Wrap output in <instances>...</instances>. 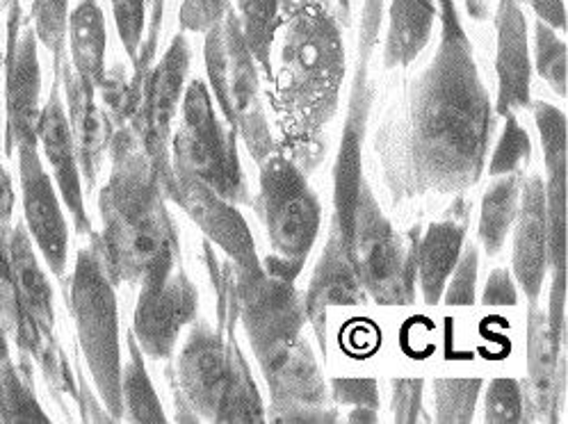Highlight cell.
Returning a JSON list of instances; mask_svg holds the SVG:
<instances>
[{"label": "cell", "instance_id": "cell-1", "mask_svg": "<svg viewBox=\"0 0 568 424\" xmlns=\"http://www.w3.org/2000/svg\"><path fill=\"white\" fill-rule=\"evenodd\" d=\"M443 37L409 101L407 158L418 190L450 194L473 188L494 131L491 99L453 0L440 3Z\"/></svg>", "mask_w": 568, "mask_h": 424}, {"label": "cell", "instance_id": "cell-2", "mask_svg": "<svg viewBox=\"0 0 568 424\" xmlns=\"http://www.w3.org/2000/svg\"><path fill=\"white\" fill-rule=\"evenodd\" d=\"M99 208L103 233L94 242L114 283H160L174 272L176 231L162 203L160 179L133 129L112 138V174Z\"/></svg>", "mask_w": 568, "mask_h": 424}, {"label": "cell", "instance_id": "cell-3", "mask_svg": "<svg viewBox=\"0 0 568 424\" xmlns=\"http://www.w3.org/2000/svg\"><path fill=\"white\" fill-rule=\"evenodd\" d=\"M343 75L345 47L334 12L317 0H304L283 34L281 94L322 125L334 112Z\"/></svg>", "mask_w": 568, "mask_h": 424}, {"label": "cell", "instance_id": "cell-4", "mask_svg": "<svg viewBox=\"0 0 568 424\" xmlns=\"http://www.w3.org/2000/svg\"><path fill=\"white\" fill-rule=\"evenodd\" d=\"M71 313L78 341L94 376L99 395L112 422L124 415L121 404V347L114 281L110 279L97 242L78 253L71 276Z\"/></svg>", "mask_w": 568, "mask_h": 424}, {"label": "cell", "instance_id": "cell-5", "mask_svg": "<svg viewBox=\"0 0 568 424\" xmlns=\"http://www.w3.org/2000/svg\"><path fill=\"white\" fill-rule=\"evenodd\" d=\"M206 67L224 117L245 138L252 155L263 162L272 153V140L263 117L256 60L231 8L209 30Z\"/></svg>", "mask_w": 568, "mask_h": 424}, {"label": "cell", "instance_id": "cell-6", "mask_svg": "<svg viewBox=\"0 0 568 424\" xmlns=\"http://www.w3.org/2000/svg\"><path fill=\"white\" fill-rule=\"evenodd\" d=\"M349 263L356 279L382 306L414 304L416 246H409L363 185L349 240Z\"/></svg>", "mask_w": 568, "mask_h": 424}, {"label": "cell", "instance_id": "cell-7", "mask_svg": "<svg viewBox=\"0 0 568 424\" xmlns=\"http://www.w3.org/2000/svg\"><path fill=\"white\" fill-rule=\"evenodd\" d=\"M382 3L384 0H365L363 19H361V58L356 78L352 84L349 110L345 119V129L338 149L336 162V188H334V226L332 240L327 242L329 249H338L349 256V240L354 226V212L363 190L361 183V153L365 129H368V117L373 108V88L368 82V62L371 53L377 41L379 21H382Z\"/></svg>", "mask_w": 568, "mask_h": 424}, {"label": "cell", "instance_id": "cell-8", "mask_svg": "<svg viewBox=\"0 0 568 424\" xmlns=\"http://www.w3.org/2000/svg\"><path fill=\"white\" fill-rule=\"evenodd\" d=\"M174 169L209 185L226 201L245 194L233 138L224 131L206 84L194 80L183 97V121L174 138Z\"/></svg>", "mask_w": 568, "mask_h": 424}, {"label": "cell", "instance_id": "cell-9", "mask_svg": "<svg viewBox=\"0 0 568 424\" xmlns=\"http://www.w3.org/2000/svg\"><path fill=\"white\" fill-rule=\"evenodd\" d=\"M261 212L274 256L300 274L317 240L322 208L288 158L270 153L263 160Z\"/></svg>", "mask_w": 568, "mask_h": 424}, {"label": "cell", "instance_id": "cell-10", "mask_svg": "<svg viewBox=\"0 0 568 424\" xmlns=\"http://www.w3.org/2000/svg\"><path fill=\"white\" fill-rule=\"evenodd\" d=\"M237 352L233 333L226 341L222 331H215L209 324H196L192 329L176 367L179 408L190 411L192 422H217L231 386Z\"/></svg>", "mask_w": 568, "mask_h": 424}, {"label": "cell", "instance_id": "cell-11", "mask_svg": "<svg viewBox=\"0 0 568 424\" xmlns=\"http://www.w3.org/2000/svg\"><path fill=\"white\" fill-rule=\"evenodd\" d=\"M6 153L17 147L37 142L39 125V92H42V71L37 60V34L23 26L21 3L8 8V41H6Z\"/></svg>", "mask_w": 568, "mask_h": 424}, {"label": "cell", "instance_id": "cell-12", "mask_svg": "<svg viewBox=\"0 0 568 424\" xmlns=\"http://www.w3.org/2000/svg\"><path fill=\"white\" fill-rule=\"evenodd\" d=\"M162 190L176 203H181L187 210V215L201 226V231L229 253L237 272L261 270L247 222L242 220L231 201L220 196L209 185L179 172V169H170V176L162 183Z\"/></svg>", "mask_w": 568, "mask_h": 424}, {"label": "cell", "instance_id": "cell-13", "mask_svg": "<svg viewBox=\"0 0 568 424\" xmlns=\"http://www.w3.org/2000/svg\"><path fill=\"white\" fill-rule=\"evenodd\" d=\"M196 313V290L183 270L160 283L140 285L133 335L149 359H168L179 333Z\"/></svg>", "mask_w": 568, "mask_h": 424}, {"label": "cell", "instance_id": "cell-14", "mask_svg": "<svg viewBox=\"0 0 568 424\" xmlns=\"http://www.w3.org/2000/svg\"><path fill=\"white\" fill-rule=\"evenodd\" d=\"M19 174L23 192L26 229L55 276H64L67 270V244L69 231L62 215V208L44 164L39 160L37 142L17 147Z\"/></svg>", "mask_w": 568, "mask_h": 424}, {"label": "cell", "instance_id": "cell-15", "mask_svg": "<svg viewBox=\"0 0 568 424\" xmlns=\"http://www.w3.org/2000/svg\"><path fill=\"white\" fill-rule=\"evenodd\" d=\"M37 138L42 140L44 153L55 172L60 194L75 222V231L92 233V222L88 218L85 199H83V183H80L75 144H73L64 103L60 99V80L58 78L53 82V90H51L47 105L42 108V112H39Z\"/></svg>", "mask_w": 568, "mask_h": 424}, {"label": "cell", "instance_id": "cell-16", "mask_svg": "<svg viewBox=\"0 0 568 424\" xmlns=\"http://www.w3.org/2000/svg\"><path fill=\"white\" fill-rule=\"evenodd\" d=\"M518 199L520 210L516 212L518 224L514 235V274L527 296V302L537 304L548 270V226H546V194L544 181L530 176L523 185Z\"/></svg>", "mask_w": 568, "mask_h": 424}, {"label": "cell", "instance_id": "cell-17", "mask_svg": "<svg viewBox=\"0 0 568 424\" xmlns=\"http://www.w3.org/2000/svg\"><path fill=\"white\" fill-rule=\"evenodd\" d=\"M498 114L530 108V49L518 0H500L498 8Z\"/></svg>", "mask_w": 568, "mask_h": 424}, {"label": "cell", "instance_id": "cell-18", "mask_svg": "<svg viewBox=\"0 0 568 424\" xmlns=\"http://www.w3.org/2000/svg\"><path fill=\"white\" fill-rule=\"evenodd\" d=\"M60 84H64L67 105H69V125L75 144L78 162L83 164V176L90 188L97 183L101 153L110 140V129L103 112L94 103V88L90 82L80 78L67 60L55 71Z\"/></svg>", "mask_w": 568, "mask_h": 424}, {"label": "cell", "instance_id": "cell-19", "mask_svg": "<svg viewBox=\"0 0 568 424\" xmlns=\"http://www.w3.org/2000/svg\"><path fill=\"white\" fill-rule=\"evenodd\" d=\"M450 218L429 224L423 240L416 244V276L423 290V300L436 306L443 296L464 249V238L468 229V205L455 203Z\"/></svg>", "mask_w": 568, "mask_h": 424}, {"label": "cell", "instance_id": "cell-20", "mask_svg": "<svg viewBox=\"0 0 568 424\" xmlns=\"http://www.w3.org/2000/svg\"><path fill=\"white\" fill-rule=\"evenodd\" d=\"M559 343L552 337L546 313L530 304V320H527V386L523 400H527L530 413L525 420H557L559 397Z\"/></svg>", "mask_w": 568, "mask_h": 424}, {"label": "cell", "instance_id": "cell-21", "mask_svg": "<svg viewBox=\"0 0 568 424\" xmlns=\"http://www.w3.org/2000/svg\"><path fill=\"white\" fill-rule=\"evenodd\" d=\"M363 300H365V292L356 279V272L349 263L347 253L324 246V253L317 263L315 276L311 281V290L304 302L306 320H311L315 333L320 335L322 352H324V331H327L329 309L363 304Z\"/></svg>", "mask_w": 568, "mask_h": 424}, {"label": "cell", "instance_id": "cell-22", "mask_svg": "<svg viewBox=\"0 0 568 424\" xmlns=\"http://www.w3.org/2000/svg\"><path fill=\"white\" fill-rule=\"evenodd\" d=\"M436 17L434 0H393L384 47L386 67H407L427 47Z\"/></svg>", "mask_w": 568, "mask_h": 424}, {"label": "cell", "instance_id": "cell-23", "mask_svg": "<svg viewBox=\"0 0 568 424\" xmlns=\"http://www.w3.org/2000/svg\"><path fill=\"white\" fill-rule=\"evenodd\" d=\"M69 44L75 73L101 88L105 80V19L97 0H80L69 14Z\"/></svg>", "mask_w": 568, "mask_h": 424}, {"label": "cell", "instance_id": "cell-24", "mask_svg": "<svg viewBox=\"0 0 568 424\" xmlns=\"http://www.w3.org/2000/svg\"><path fill=\"white\" fill-rule=\"evenodd\" d=\"M523 176L520 172L507 174L486 190L481 199V218H479V238L489 256H496L505 246V240L516 222L518 199H520Z\"/></svg>", "mask_w": 568, "mask_h": 424}, {"label": "cell", "instance_id": "cell-25", "mask_svg": "<svg viewBox=\"0 0 568 424\" xmlns=\"http://www.w3.org/2000/svg\"><path fill=\"white\" fill-rule=\"evenodd\" d=\"M0 420L19 422H49L47 413L39 406L28 372L21 374L10 356L8 331L0 324Z\"/></svg>", "mask_w": 568, "mask_h": 424}, {"label": "cell", "instance_id": "cell-26", "mask_svg": "<svg viewBox=\"0 0 568 424\" xmlns=\"http://www.w3.org/2000/svg\"><path fill=\"white\" fill-rule=\"evenodd\" d=\"M129 352H131V361L124 370H121V404H124V413L129 415L131 422L162 424L168 417L162 413L160 400L146 374L144 354L133 333H129Z\"/></svg>", "mask_w": 568, "mask_h": 424}, {"label": "cell", "instance_id": "cell-27", "mask_svg": "<svg viewBox=\"0 0 568 424\" xmlns=\"http://www.w3.org/2000/svg\"><path fill=\"white\" fill-rule=\"evenodd\" d=\"M240 28L256 64L270 71V53L278 30V0H237Z\"/></svg>", "mask_w": 568, "mask_h": 424}, {"label": "cell", "instance_id": "cell-28", "mask_svg": "<svg viewBox=\"0 0 568 424\" xmlns=\"http://www.w3.org/2000/svg\"><path fill=\"white\" fill-rule=\"evenodd\" d=\"M481 378H436L434 381V404L436 420L464 424L473 420L475 404L479 400Z\"/></svg>", "mask_w": 568, "mask_h": 424}, {"label": "cell", "instance_id": "cell-29", "mask_svg": "<svg viewBox=\"0 0 568 424\" xmlns=\"http://www.w3.org/2000/svg\"><path fill=\"white\" fill-rule=\"evenodd\" d=\"M34 34L53 53L55 71L67 60V28H69V0H32Z\"/></svg>", "mask_w": 568, "mask_h": 424}, {"label": "cell", "instance_id": "cell-30", "mask_svg": "<svg viewBox=\"0 0 568 424\" xmlns=\"http://www.w3.org/2000/svg\"><path fill=\"white\" fill-rule=\"evenodd\" d=\"M537 69L539 75L550 84L552 92L566 99V82H568V60H566V44L557 39L555 28L544 21H537Z\"/></svg>", "mask_w": 568, "mask_h": 424}, {"label": "cell", "instance_id": "cell-31", "mask_svg": "<svg viewBox=\"0 0 568 424\" xmlns=\"http://www.w3.org/2000/svg\"><path fill=\"white\" fill-rule=\"evenodd\" d=\"M530 153H532V144H530V138H527V131L516 121L514 112H507L503 138L489 162V174L507 176V174L520 172L523 164L530 160Z\"/></svg>", "mask_w": 568, "mask_h": 424}, {"label": "cell", "instance_id": "cell-32", "mask_svg": "<svg viewBox=\"0 0 568 424\" xmlns=\"http://www.w3.org/2000/svg\"><path fill=\"white\" fill-rule=\"evenodd\" d=\"M484 420L491 424H516L523 420V388L516 378H494L484 397Z\"/></svg>", "mask_w": 568, "mask_h": 424}, {"label": "cell", "instance_id": "cell-33", "mask_svg": "<svg viewBox=\"0 0 568 424\" xmlns=\"http://www.w3.org/2000/svg\"><path fill=\"white\" fill-rule=\"evenodd\" d=\"M110 3L121 44H124L126 53L135 62L146 28V8L153 6V0H110Z\"/></svg>", "mask_w": 568, "mask_h": 424}, {"label": "cell", "instance_id": "cell-34", "mask_svg": "<svg viewBox=\"0 0 568 424\" xmlns=\"http://www.w3.org/2000/svg\"><path fill=\"white\" fill-rule=\"evenodd\" d=\"M537 125L541 135L546 169L566 164V114L550 103H537Z\"/></svg>", "mask_w": 568, "mask_h": 424}, {"label": "cell", "instance_id": "cell-35", "mask_svg": "<svg viewBox=\"0 0 568 424\" xmlns=\"http://www.w3.org/2000/svg\"><path fill=\"white\" fill-rule=\"evenodd\" d=\"M477 265H479V251L477 246L468 244L462 249V256L453 270V283L448 290H443L440 300L448 306H473L475 304V287H477Z\"/></svg>", "mask_w": 568, "mask_h": 424}, {"label": "cell", "instance_id": "cell-36", "mask_svg": "<svg viewBox=\"0 0 568 424\" xmlns=\"http://www.w3.org/2000/svg\"><path fill=\"white\" fill-rule=\"evenodd\" d=\"M229 8V0H183L179 23L183 30L204 32L220 23Z\"/></svg>", "mask_w": 568, "mask_h": 424}, {"label": "cell", "instance_id": "cell-37", "mask_svg": "<svg viewBox=\"0 0 568 424\" xmlns=\"http://www.w3.org/2000/svg\"><path fill=\"white\" fill-rule=\"evenodd\" d=\"M423 378L393 381V417L395 422H418L423 415Z\"/></svg>", "mask_w": 568, "mask_h": 424}, {"label": "cell", "instance_id": "cell-38", "mask_svg": "<svg viewBox=\"0 0 568 424\" xmlns=\"http://www.w3.org/2000/svg\"><path fill=\"white\" fill-rule=\"evenodd\" d=\"M334 397L341 404H349L354 408H373L379 406V393L375 378H334Z\"/></svg>", "mask_w": 568, "mask_h": 424}, {"label": "cell", "instance_id": "cell-39", "mask_svg": "<svg viewBox=\"0 0 568 424\" xmlns=\"http://www.w3.org/2000/svg\"><path fill=\"white\" fill-rule=\"evenodd\" d=\"M516 287L511 281V274L507 270H496L486 283L481 304L484 306H516Z\"/></svg>", "mask_w": 568, "mask_h": 424}, {"label": "cell", "instance_id": "cell-40", "mask_svg": "<svg viewBox=\"0 0 568 424\" xmlns=\"http://www.w3.org/2000/svg\"><path fill=\"white\" fill-rule=\"evenodd\" d=\"M537 17L548 23L550 28L566 30V8L564 0H530Z\"/></svg>", "mask_w": 568, "mask_h": 424}, {"label": "cell", "instance_id": "cell-41", "mask_svg": "<svg viewBox=\"0 0 568 424\" xmlns=\"http://www.w3.org/2000/svg\"><path fill=\"white\" fill-rule=\"evenodd\" d=\"M468 12L475 19H486L489 17V0H468Z\"/></svg>", "mask_w": 568, "mask_h": 424}, {"label": "cell", "instance_id": "cell-42", "mask_svg": "<svg viewBox=\"0 0 568 424\" xmlns=\"http://www.w3.org/2000/svg\"><path fill=\"white\" fill-rule=\"evenodd\" d=\"M19 3H21V0H3V8L8 10L10 6H19Z\"/></svg>", "mask_w": 568, "mask_h": 424}, {"label": "cell", "instance_id": "cell-43", "mask_svg": "<svg viewBox=\"0 0 568 424\" xmlns=\"http://www.w3.org/2000/svg\"><path fill=\"white\" fill-rule=\"evenodd\" d=\"M338 3H341V10H343V12L349 10V0H338Z\"/></svg>", "mask_w": 568, "mask_h": 424}]
</instances>
